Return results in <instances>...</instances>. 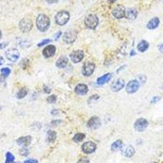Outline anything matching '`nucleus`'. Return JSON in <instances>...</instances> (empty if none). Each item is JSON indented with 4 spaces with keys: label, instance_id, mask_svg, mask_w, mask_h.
<instances>
[{
    "label": "nucleus",
    "instance_id": "obj_9",
    "mask_svg": "<svg viewBox=\"0 0 163 163\" xmlns=\"http://www.w3.org/2000/svg\"><path fill=\"white\" fill-rule=\"evenodd\" d=\"M148 125H149V122L146 119H145V118H139L135 122L134 127H135L136 131H143L147 128Z\"/></svg>",
    "mask_w": 163,
    "mask_h": 163
},
{
    "label": "nucleus",
    "instance_id": "obj_2",
    "mask_svg": "<svg viewBox=\"0 0 163 163\" xmlns=\"http://www.w3.org/2000/svg\"><path fill=\"white\" fill-rule=\"evenodd\" d=\"M70 16L67 11H60L55 15V22L59 25H64L68 22Z\"/></svg>",
    "mask_w": 163,
    "mask_h": 163
},
{
    "label": "nucleus",
    "instance_id": "obj_8",
    "mask_svg": "<svg viewBox=\"0 0 163 163\" xmlns=\"http://www.w3.org/2000/svg\"><path fill=\"white\" fill-rule=\"evenodd\" d=\"M139 87H140V82L137 80H131L127 83L126 90H127V93L133 94L139 90Z\"/></svg>",
    "mask_w": 163,
    "mask_h": 163
},
{
    "label": "nucleus",
    "instance_id": "obj_37",
    "mask_svg": "<svg viewBox=\"0 0 163 163\" xmlns=\"http://www.w3.org/2000/svg\"><path fill=\"white\" fill-rule=\"evenodd\" d=\"M60 35H61V32L60 31L57 32V33L55 34V41L58 40V39H59V38L60 37Z\"/></svg>",
    "mask_w": 163,
    "mask_h": 163
},
{
    "label": "nucleus",
    "instance_id": "obj_18",
    "mask_svg": "<svg viewBox=\"0 0 163 163\" xmlns=\"http://www.w3.org/2000/svg\"><path fill=\"white\" fill-rule=\"evenodd\" d=\"M125 86V82L123 81V79H118L117 81L115 82V83L112 86V91L114 92H117V91L122 90L123 88V86Z\"/></svg>",
    "mask_w": 163,
    "mask_h": 163
},
{
    "label": "nucleus",
    "instance_id": "obj_29",
    "mask_svg": "<svg viewBox=\"0 0 163 163\" xmlns=\"http://www.w3.org/2000/svg\"><path fill=\"white\" fill-rule=\"evenodd\" d=\"M1 73H2V75L4 77H7L11 73V69L9 68H3L1 69Z\"/></svg>",
    "mask_w": 163,
    "mask_h": 163
},
{
    "label": "nucleus",
    "instance_id": "obj_44",
    "mask_svg": "<svg viewBox=\"0 0 163 163\" xmlns=\"http://www.w3.org/2000/svg\"><path fill=\"white\" fill-rule=\"evenodd\" d=\"M153 163H157V162H153Z\"/></svg>",
    "mask_w": 163,
    "mask_h": 163
},
{
    "label": "nucleus",
    "instance_id": "obj_41",
    "mask_svg": "<svg viewBox=\"0 0 163 163\" xmlns=\"http://www.w3.org/2000/svg\"><path fill=\"white\" fill-rule=\"evenodd\" d=\"M136 55V52H135V51L132 50L131 51V55Z\"/></svg>",
    "mask_w": 163,
    "mask_h": 163
},
{
    "label": "nucleus",
    "instance_id": "obj_3",
    "mask_svg": "<svg viewBox=\"0 0 163 163\" xmlns=\"http://www.w3.org/2000/svg\"><path fill=\"white\" fill-rule=\"evenodd\" d=\"M85 25L87 28L91 29H95V28L97 27L98 23H99V19L98 17L94 15V14H91L89 16H87L85 18Z\"/></svg>",
    "mask_w": 163,
    "mask_h": 163
},
{
    "label": "nucleus",
    "instance_id": "obj_39",
    "mask_svg": "<svg viewBox=\"0 0 163 163\" xmlns=\"http://www.w3.org/2000/svg\"><path fill=\"white\" fill-rule=\"evenodd\" d=\"M44 91H45L46 93H50L51 90H50V89H48V87H47V86H44Z\"/></svg>",
    "mask_w": 163,
    "mask_h": 163
},
{
    "label": "nucleus",
    "instance_id": "obj_35",
    "mask_svg": "<svg viewBox=\"0 0 163 163\" xmlns=\"http://www.w3.org/2000/svg\"><path fill=\"white\" fill-rule=\"evenodd\" d=\"M24 163H38L37 160H34V159H29V160H26Z\"/></svg>",
    "mask_w": 163,
    "mask_h": 163
},
{
    "label": "nucleus",
    "instance_id": "obj_43",
    "mask_svg": "<svg viewBox=\"0 0 163 163\" xmlns=\"http://www.w3.org/2000/svg\"><path fill=\"white\" fill-rule=\"evenodd\" d=\"M1 38H2V32L0 30V39H1Z\"/></svg>",
    "mask_w": 163,
    "mask_h": 163
},
{
    "label": "nucleus",
    "instance_id": "obj_32",
    "mask_svg": "<svg viewBox=\"0 0 163 163\" xmlns=\"http://www.w3.org/2000/svg\"><path fill=\"white\" fill-rule=\"evenodd\" d=\"M77 163H89V160L86 158H82L77 162Z\"/></svg>",
    "mask_w": 163,
    "mask_h": 163
},
{
    "label": "nucleus",
    "instance_id": "obj_19",
    "mask_svg": "<svg viewBox=\"0 0 163 163\" xmlns=\"http://www.w3.org/2000/svg\"><path fill=\"white\" fill-rule=\"evenodd\" d=\"M159 24H160V20H159L158 17H154V18L151 19L148 25H147V28L149 29H155L156 28L158 27Z\"/></svg>",
    "mask_w": 163,
    "mask_h": 163
},
{
    "label": "nucleus",
    "instance_id": "obj_21",
    "mask_svg": "<svg viewBox=\"0 0 163 163\" xmlns=\"http://www.w3.org/2000/svg\"><path fill=\"white\" fill-rule=\"evenodd\" d=\"M137 15H138V11L135 8H128L127 10H126V15L125 16L127 19H130V20H134L137 17Z\"/></svg>",
    "mask_w": 163,
    "mask_h": 163
},
{
    "label": "nucleus",
    "instance_id": "obj_33",
    "mask_svg": "<svg viewBox=\"0 0 163 163\" xmlns=\"http://www.w3.org/2000/svg\"><path fill=\"white\" fill-rule=\"evenodd\" d=\"M160 100H161V97H160V96H155L154 98H153V99H152V100H151V103H152V104L157 103V102H158V101H159Z\"/></svg>",
    "mask_w": 163,
    "mask_h": 163
},
{
    "label": "nucleus",
    "instance_id": "obj_23",
    "mask_svg": "<svg viewBox=\"0 0 163 163\" xmlns=\"http://www.w3.org/2000/svg\"><path fill=\"white\" fill-rule=\"evenodd\" d=\"M149 47V42L145 40H142L137 45V49L140 51H141V52H144L145 51H147Z\"/></svg>",
    "mask_w": 163,
    "mask_h": 163
},
{
    "label": "nucleus",
    "instance_id": "obj_13",
    "mask_svg": "<svg viewBox=\"0 0 163 163\" xmlns=\"http://www.w3.org/2000/svg\"><path fill=\"white\" fill-rule=\"evenodd\" d=\"M86 126L91 129H97L100 126V119L98 117H92L89 119Z\"/></svg>",
    "mask_w": 163,
    "mask_h": 163
},
{
    "label": "nucleus",
    "instance_id": "obj_14",
    "mask_svg": "<svg viewBox=\"0 0 163 163\" xmlns=\"http://www.w3.org/2000/svg\"><path fill=\"white\" fill-rule=\"evenodd\" d=\"M55 53V47L54 45H49L46 47L42 51V55L46 58H50Z\"/></svg>",
    "mask_w": 163,
    "mask_h": 163
},
{
    "label": "nucleus",
    "instance_id": "obj_12",
    "mask_svg": "<svg viewBox=\"0 0 163 163\" xmlns=\"http://www.w3.org/2000/svg\"><path fill=\"white\" fill-rule=\"evenodd\" d=\"M83 57H84V53H83L82 51L80 50L75 51H73L70 54V59H71V60L73 63L80 62L83 59Z\"/></svg>",
    "mask_w": 163,
    "mask_h": 163
},
{
    "label": "nucleus",
    "instance_id": "obj_31",
    "mask_svg": "<svg viewBox=\"0 0 163 163\" xmlns=\"http://www.w3.org/2000/svg\"><path fill=\"white\" fill-rule=\"evenodd\" d=\"M51 42V39H45V40L42 41L40 43H38V47H42L43 45H45V44L48 43V42Z\"/></svg>",
    "mask_w": 163,
    "mask_h": 163
},
{
    "label": "nucleus",
    "instance_id": "obj_34",
    "mask_svg": "<svg viewBox=\"0 0 163 163\" xmlns=\"http://www.w3.org/2000/svg\"><path fill=\"white\" fill-rule=\"evenodd\" d=\"M8 45V42H1V43H0V49H4L5 47Z\"/></svg>",
    "mask_w": 163,
    "mask_h": 163
},
{
    "label": "nucleus",
    "instance_id": "obj_24",
    "mask_svg": "<svg viewBox=\"0 0 163 163\" xmlns=\"http://www.w3.org/2000/svg\"><path fill=\"white\" fill-rule=\"evenodd\" d=\"M122 141L118 140L116 142H114L113 145H112V147H111V150L113 151V152H116L119 149H122Z\"/></svg>",
    "mask_w": 163,
    "mask_h": 163
},
{
    "label": "nucleus",
    "instance_id": "obj_25",
    "mask_svg": "<svg viewBox=\"0 0 163 163\" xmlns=\"http://www.w3.org/2000/svg\"><path fill=\"white\" fill-rule=\"evenodd\" d=\"M55 138H56V133L53 131H47V140L52 143L55 140Z\"/></svg>",
    "mask_w": 163,
    "mask_h": 163
},
{
    "label": "nucleus",
    "instance_id": "obj_26",
    "mask_svg": "<svg viewBox=\"0 0 163 163\" xmlns=\"http://www.w3.org/2000/svg\"><path fill=\"white\" fill-rule=\"evenodd\" d=\"M28 93V90L26 87H23V88H21L20 91L17 92V98L18 99H23L25 95H27Z\"/></svg>",
    "mask_w": 163,
    "mask_h": 163
},
{
    "label": "nucleus",
    "instance_id": "obj_22",
    "mask_svg": "<svg viewBox=\"0 0 163 163\" xmlns=\"http://www.w3.org/2000/svg\"><path fill=\"white\" fill-rule=\"evenodd\" d=\"M112 78V74L111 73H106L104 74L97 79V85H104V83L109 82V80Z\"/></svg>",
    "mask_w": 163,
    "mask_h": 163
},
{
    "label": "nucleus",
    "instance_id": "obj_27",
    "mask_svg": "<svg viewBox=\"0 0 163 163\" xmlns=\"http://www.w3.org/2000/svg\"><path fill=\"white\" fill-rule=\"evenodd\" d=\"M85 137H86L85 134H83V133H77L73 137V141L77 142H77H81V141H82L85 139Z\"/></svg>",
    "mask_w": 163,
    "mask_h": 163
},
{
    "label": "nucleus",
    "instance_id": "obj_28",
    "mask_svg": "<svg viewBox=\"0 0 163 163\" xmlns=\"http://www.w3.org/2000/svg\"><path fill=\"white\" fill-rule=\"evenodd\" d=\"M14 160H15V157L11 153L8 152L6 153V161L7 162L5 163H13Z\"/></svg>",
    "mask_w": 163,
    "mask_h": 163
},
{
    "label": "nucleus",
    "instance_id": "obj_36",
    "mask_svg": "<svg viewBox=\"0 0 163 163\" xmlns=\"http://www.w3.org/2000/svg\"><path fill=\"white\" fill-rule=\"evenodd\" d=\"M47 1V3H49V4H53V3H58V1L59 0H46Z\"/></svg>",
    "mask_w": 163,
    "mask_h": 163
},
{
    "label": "nucleus",
    "instance_id": "obj_10",
    "mask_svg": "<svg viewBox=\"0 0 163 163\" xmlns=\"http://www.w3.org/2000/svg\"><path fill=\"white\" fill-rule=\"evenodd\" d=\"M82 151L85 153L90 154L92 153L93 152H95V150L96 149V145L93 142H91V141H88V142H86L84 143L82 146Z\"/></svg>",
    "mask_w": 163,
    "mask_h": 163
},
{
    "label": "nucleus",
    "instance_id": "obj_6",
    "mask_svg": "<svg viewBox=\"0 0 163 163\" xmlns=\"http://www.w3.org/2000/svg\"><path fill=\"white\" fill-rule=\"evenodd\" d=\"M95 68V65L94 63H92V62H86L83 64V67H82V74L84 76H86V77L91 76V74L93 73V72H94Z\"/></svg>",
    "mask_w": 163,
    "mask_h": 163
},
{
    "label": "nucleus",
    "instance_id": "obj_1",
    "mask_svg": "<svg viewBox=\"0 0 163 163\" xmlns=\"http://www.w3.org/2000/svg\"><path fill=\"white\" fill-rule=\"evenodd\" d=\"M36 25L38 29L42 32H45L50 26V19L44 14H40L37 17Z\"/></svg>",
    "mask_w": 163,
    "mask_h": 163
},
{
    "label": "nucleus",
    "instance_id": "obj_20",
    "mask_svg": "<svg viewBox=\"0 0 163 163\" xmlns=\"http://www.w3.org/2000/svg\"><path fill=\"white\" fill-rule=\"evenodd\" d=\"M68 62V57L65 56V55H63V56H61L60 58H59V59L57 60V61H56V66H57L58 68H63L67 66Z\"/></svg>",
    "mask_w": 163,
    "mask_h": 163
},
{
    "label": "nucleus",
    "instance_id": "obj_16",
    "mask_svg": "<svg viewBox=\"0 0 163 163\" xmlns=\"http://www.w3.org/2000/svg\"><path fill=\"white\" fill-rule=\"evenodd\" d=\"M31 141V136H24V137H21V138L17 139L16 143H17V145H20V146H23V147L26 148V147H28L29 145H30Z\"/></svg>",
    "mask_w": 163,
    "mask_h": 163
},
{
    "label": "nucleus",
    "instance_id": "obj_5",
    "mask_svg": "<svg viewBox=\"0 0 163 163\" xmlns=\"http://www.w3.org/2000/svg\"><path fill=\"white\" fill-rule=\"evenodd\" d=\"M5 55H6V58L8 60L12 61V62H16L20 57V52L17 49L10 48L6 51Z\"/></svg>",
    "mask_w": 163,
    "mask_h": 163
},
{
    "label": "nucleus",
    "instance_id": "obj_40",
    "mask_svg": "<svg viewBox=\"0 0 163 163\" xmlns=\"http://www.w3.org/2000/svg\"><path fill=\"white\" fill-rule=\"evenodd\" d=\"M3 63H4V60L2 56H0V65H2Z\"/></svg>",
    "mask_w": 163,
    "mask_h": 163
},
{
    "label": "nucleus",
    "instance_id": "obj_30",
    "mask_svg": "<svg viewBox=\"0 0 163 163\" xmlns=\"http://www.w3.org/2000/svg\"><path fill=\"white\" fill-rule=\"evenodd\" d=\"M47 101L48 103H50V104L55 103V102L56 101V96H55V95H50V96H48V97H47Z\"/></svg>",
    "mask_w": 163,
    "mask_h": 163
},
{
    "label": "nucleus",
    "instance_id": "obj_7",
    "mask_svg": "<svg viewBox=\"0 0 163 163\" xmlns=\"http://www.w3.org/2000/svg\"><path fill=\"white\" fill-rule=\"evenodd\" d=\"M113 16L117 19H122L123 17H125V15H126V9L125 8L122 6V5H118L117 7H115L113 8Z\"/></svg>",
    "mask_w": 163,
    "mask_h": 163
},
{
    "label": "nucleus",
    "instance_id": "obj_4",
    "mask_svg": "<svg viewBox=\"0 0 163 163\" xmlns=\"http://www.w3.org/2000/svg\"><path fill=\"white\" fill-rule=\"evenodd\" d=\"M19 28L24 33L29 32L33 28V22L29 18H24L20 21Z\"/></svg>",
    "mask_w": 163,
    "mask_h": 163
},
{
    "label": "nucleus",
    "instance_id": "obj_11",
    "mask_svg": "<svg viewBox=\"0 0 163 163\" xmlns=\"http://www.w3.org/2000/svg\"><path fill=\"white\" fill-rule=\"evenodd\" d=\"M76 38H77V34H76V32L71 30V31L64 33V34L63 36V40L64 42H65L66 43H72V42H73L75 41Z\"/></svg>",
    "mask_w": 163,
    "mask_h": 163
},
{
    "label": "nucleus",
    "instance_id": "obj_15",
    "mask_svg": "<svg viewBox=\"0 0 163 163\" xmlns=\"http://www.w3.org/2000/svg\"><path fill=\"white\" fill-rule=\"evenodd\" d=\"M135 149L131 146V145H127L124 148H122V153L123 156L127 157V158H131L135 155Z\"/></svg>",
    "mask_w": 163,
    "mask_h": 163
},
{
    "label": "nucleus",
    "instance_id": "obj_42",
    "mask_svg": "<svg viewBox=\"0 0 163 163\" xmlns=\"http://www.w3.org/2000/svg\"><path fill=\"white\" fill-rule=\"evenodd\" d=\"M115 1H117V0H108V2L109 3H114Z\"/></svg>",
    "mask_w": 163,
    "mask_h": 163
},
{
    "label": "nucleus",
    "instance_id": "obj_38",
    "mask_svg": "<svg viewBox=\"0 0 163 163\" xmlns=\"http://www.w3.org/2000/svg\"><path fill=\"white\" fill-rule=\"evenodd\" d=\"M158 49H159V51L162 52V53H163V43L158 46Z\"/></svg>",
    "mask_w": 163,
    "mask_h": 163
},
{
    "label": "nucleus",
    "instance_id": "obj_17",
    "mask_svg": "<svg viewBox=\"0 0 163 163\" xmlns=\"http://www.w3.org/2000/svg\"><path fill=\"white\" fill-rule=\"evenodd\" d=\"M75 93L77 95H86V93L88 92V87L85 84H78L75 89H74Z\"/></svg>",
    "mask_w": 163,
    "mask_h": 163
}]
</instances>
